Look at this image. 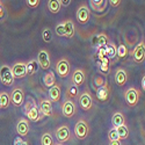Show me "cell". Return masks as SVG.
Wrapping results in <instances>:
<instances>
[{"label":"cell","mask_w":145,"mask_h":145,"mask_svg":"<svg viewBox=\"0 0 145 145\" xmlns=\"http://www.w3.org/2000/svg\"><path fill=\"white\" fill-rule=\"evenodd\" d=\"M0 81L3 82V85L9 87L14 84L15 81V77L13 74V71L12 67H9L8 65H1L0 66Z\"/></svg>","instance_id":"cell-1"},{"label":"cell","mask_w":145,"mask_h":145,"mask_svg":"<svg viewBox=\"0 0 145 145\" xmlns=\"http://www.w3.org/2000/svg\"><path fill=\"white\" fill-rule=\"evenodd\" d=\"M56 73L58 74L59 78H66L70 74V71H71V65L70 62L66 58H60L58 62L56 63V67H55Z\"/></svg>","instance_id":"cell-2"},{"label":"cell","mask_w":145,"mask_h":145,"mask_svg":"<svg viewBox=\"0 0 145 145\" xmlns=\"http://www.w3.org/2000/svg\"><path fill=\"white\" fill-rule=\"evenodd\" d=\"M139 96H140V93L138 89H136L135 87H130L129 89L125 91L124 93V99H125V102L127 105L130 107V108H134L138 105L139 102Z\"/></svg>","instance_id":"cell-3"},{"label":"cell","mask_w":145,"mask_h":145,"mask_svg":"<svg viewBox=\"0 0 145 145\" xmlns=\"http://www.w3.org/2000/svg\"><path fill=\"white\" fill-rule=\"evenodd\" d=\"M88 132H89V125L86 122L85 120H79L78 122L76 123L74 127V135L78 139L82 140L85 139L88 136Z\"/></svg>","instance_id":"cell-4"},{"label":"cell","mask_w":145,"mask_h":145,"mask_svg":"<svg viewBox=\"0 0 145 145\" xmlns=\"http://www.w3.org/2000/svg\"><path fill=\"white\" fill-rule=\"evenodd\" d=\"M37 62H39V65L42 70H44V71L49 70L50 65H51L49 51L45 50V49H41L39 51V55H37Z\"/></svg>","instance_id":"cell-5"},{"label":"cell","mask_w":145,"mask_h":145,"mask_svg":"<svg viewBox=\"0 0 145 145\" xmlns=\"http://www.w3.org/2000/svg\"><path fill=\"white\" fill-rule=\"evenodd\" d=\"M79 105L81 107L82 110H89L91 108L93 107V99H92V95L89 92L85 91L82 92L79 96Z\"/></svg>","instance_id":"cell-6"},{"label":"cell","mask_w":145,"mask_h":145,"mask_svg":"<svg viewBox=\"0 0 145 145\" xmlns=\"http://www.w3.org/2000/svg\"><path fill=\"white\" fill-rule=\"evenodd\" d=\"M131 56L137 64L143 63L144 59H145V43L144 42L138 43L136 45V48L134 49V51L131 52Z\"/></svg>","instance_id":"cell-7"},{"label":"cell","mask_w":145,"mask_h":145,"mask_svg":"<svg viewBox=\"0 0 145 145\" xmlns=\"http://www.w3.org/2000/svg\"><path fill=\"white\" fill-rule=\"evenodd\" d=\"M23 101H25V93H23L22 88L16 87L12 91L10 94V102L13 103L15 107H21Z\"/></svg>","instance_id":"cell-8"},{"label":"cell","mask_w":145,"mask_h":145,"mask_svg":"<svg viewBox=\"0 0 145 145\" xmlns=\"http://www.w3.org/2000/svg\"><path fill=\"white\" fill-rule=\"evenodd\" d=\"M71 137V131L67 125H60L56 130V139L58 143H65Z\"/></svg>","instance_id":"cell-9"},{"label":"cell","mask_w":145,"mask_h":145,"mask_svg":"<svg viewBox=\"0 0 145 145\" xmlns=\"http://www.w3.org/2000/svg\"><path fill=\"white\" fill-rule=\"evenodd\" d=\"M62 114L67 117V118H71L73 117L74 114H76V105L72 100H65L62 105Z\"/></svg>","instance_id":"cell-10"},{"label":"cell","mask_w":145,"mask_h":145,"mask_svg":"<svg viewBox=\"0 0 145 145\" xmlns=\"http://www.w3.org/2000/svg\"><path fill=\"white\" fill-rule=\"evenodd\" d=\"M89 18H91V12H89V8L85 5H82L78 8L77 10V20L78 22L82 23V25H86V23L89 21Z\"/></svg>","instance_id":"cell-11"},{"label":"cell","mask_w":145,"mask_h":145,"mask_svg":"<svg viewBox=\"0 0 145 145\" xmlns=\"http://www.w3.org/2000/svg\"><path fill=\"white\" fill-rule=\"evenodd\" d=\"M85 79H86V74L82 69H77L73 71V73H72V82H73L74 86L79 87V86L84 85Z\"/></svg>","instance_id":"cell-12"},{"label":"cell","mask_w":145,"mask_h":145,"mask_svg":"<svg viewBox=\"0 0 145 145\" xmlns=\"http://www.w3.org/2000/svg\"><path fill=\"white\" fill-rule=\"evenodd\" d=\"M40 110L42 113L43 116H46V117H50L52 116L54 112H52V103L49 99H42L40 101Z\"/></svg>","instance_id":"cell-13"},{"label":"cell","mask_w":145,"mask_h":145,"mask_svg":"<svg viewBox=\"0 0 145 145\" xmlns=\"http://www.w3.org/2000/svg\"><path fill=\"white\" fill-rule=\"evenodd\" d=\"M12 71H13V74L15 78H23L27 76V64L26 63H15L12 67Z\"/></svg>","instance_id":"cell-14"},{"label":"cell","mask_w":145,"mask_h":145,"mask_svg":"<svg viewBox=\"0 0 145 145\" xmlns=\"http://www.w3.org/2000/svg\"><path fill=\"white\" fill-rule=\"evenodd\" d=\"M109 95H110V88L107 82H105L102 86L96 88V98L100 101H107L109 99Z\"/></svg>","instance_id":"cell-15"},{"label":"cell","mask_w":145,"mask_h":145,"mask_svg":"<svg viewBox=\"0 0 145 145\" xmlns=\"http://www.w3.org/2000/svg\"><path fill=\"white\" fill-rule=\"evenodd\" d=\"M30 128H29V123L26 118H21L18 124H16V132L20 137H25L28 135Z\"/></svg>","instance_id":"cell-16"},{"label":"cell","mask_w":145,"mask_h":145,"mask_svg":"<svg viewBox=\"0 0 145 145\" xmlns=\"http://www.w3.org/2000/svg\"><path fill=\"white\" fill-rule=\"evenodd\" d=\"M114 80H115V82L120 87L124 86L125 84H127V80H128V74H127L125 70H123V69H118V70L116 71V73H115Z\"/></svg>","instance_id":"cell-17"},{"label":"cell","mask_w":145,"mask_h":145,"mask_svg":"<svg viewBox=\"0 0 145 145\" xmlns=\"http://www.w3.org/2000/svg\"><path fill=\"white\" fill-rule=\"evenodd\" d=\"M26 115L28 116V118L30 121H33V122H37V121H40L42 118V116H43L41 110H40V108H37V106H36V105H34L30 108V109L26 113Z\"/></svg>","instance_id":"cell-18"},{"label":"cell","mask_w":145,"mask_h":145,"mask_svg":"<svg viewBox=\"0 0 145 145\" xmlns=\"http://www.w3.org/2000/svg\"><path fill=\"white\" fill-rule=\"evenodd\" d=\"M60 95H62V92H60V86L57 85V84L49 88V100L51 102H58L60 100Z\"/></svg>","instance_id":"cell-19"},{"label":"cell","mask_w":145,"mask_h":145,"mask_svg":"<svg viewBox=\"0 0 145 145\" xmlns=\"http://www.w3.org/2000/svg\"><path fill=\"white\" fill-rule=\"evenodd\" d=\"M89 6L95 12H103L107 6V0H89Z\"/></svg>","instance_id":"cell-20"},{"label":"cell","mask_w":145,"mask_h":145,"mask_svg":"<svg viewBox=\"0 0 145 145\" xmlns=\"http://www.w3.org/2000/svg\"><path fill=\"white\" fill-rule=\"evenodd\" d=\"M64 30H65V37L72 39L74 36V23L72 20H65L64 21Z\"/></svg>","instance_id":"cell-21"},{"label":"cell","mask_w":145,"mask_h":145,"mask_svg":"<svg viewBox=\"0 0 145 145\" xmlns=\"http://www.w3.org/2000/svg\"><path fill=\"white\" fill-rule=\"evenodd\" d=\"M95 48H96V50L99 49V48H105L108 43H109V39H108V36L105 34V33H102V34H100V35H98L95 37Z\"/></svg>","instance_id":"cell-22"},{"label":"cell","mask_w":145,"mask_h":145,"mask_svg":"<svg viewBox=\"0 0 145 145\" xmlns=\"http://www.w3.org/2000/svg\"><path fill=\"white\" fill-rule=\"evenodd\" d=\"M39 62L37 59H31L27 63V76H34L39 71Z\"/></svg>","instance_id":"cell-23"},{"label":"cell","mask_w":145,"mask_h":145,"mask_svg":"<svg viewBox=\"0 0 145 145\" xmlns=\"http://www.w3.org/2000/svg\"><path fill=\"white\" fill-rule=\"evenodd\" d=\"M112 123H113L114 128H118L121 125L125 124V118H124L123 114L122 113H115L112 117Z\"/></svg>","instance_id":"cell-24"},{"label":"cell","mask_w":145,"mask_h":145,"mask_svg":"<svg viewBox=\"0 0 145 145\" xmlns=\"http://www.w3.org/2000/svg\"><path fill=\"white\" fill-rule=\"evenodd\" d=\"M43 82H44V85L48 88H50L54 85H56V79H55V73L54 72H51V71L46 72V73L44 74V77H43Z\"/></svg>","instance_id":"cell-25"},{"label":"cell","mask_w":145,"mask_h":145,"mask_svg":"<svg viewBox=\"0 0 145 145\" xmlns=\"http://www.w3.org/2000/svg\"><path fill=\"white\" fill-rule=\"evenodd\" d=\"M60 8H62V5L59 0H48V9L50 10V13L57 14L59 13Z\"/></svg>","instance_id":"cell-26"},{"label":"cell","mask_w":145,"mask_h":145,"mask_svg":"<svg viewBox=\"0 0 145 145\" xmlns=\"http://www.w3.org/2000/svg\"><path fill=\"white\" fill-rule=\"evenodd\" d=\"M106 55L109 59H114L117 56V46L112 42L106 45Z\"/></svg>","instance_id":"cell-27"},{"label":"cell","mask_w":145,"mask_h":145,"mask_svg":"<svg viewBox=\"0 0 145 145\" xmlns=\"http://www.w3.org/2000/svg\"><path fill=\"white\" fill-rule=\"evenodd\" d=\"M109 58L108 57H103L102 59H100L99 62V66H100V71L105 74L109 73V70H110V62H109Z\"/></svg>","instance_id":"cell-28"},{"label":"cell","mask_w":145,"mask_h":145,"mask_svg":"<svg viewBox=\"0 0 145 145\" xmlns=\"http://www.w3.org/2000/svg\"><path fill=\"white\" fill-rule=\"evenodd\" d=\"M41 145H55L54 138L50 132H44L41 137Z\"/></svg>","instance_id":"cell-29"},{"label":"cell","mask_w":145,"mask_h":145,"mask_svg":"<svg viewBox=\"0 0 145 145\" xmlns=\"http://www.w3.org/2000/svg\"><path fill=\"white\" fill-rule=\"evenodd\" d=\"M116 130H117V134L120 136V139H127L129 137V128L125 124L116 128Z\"/></svg>","instance_id":"cell-30"},{"label":"cell","mask_w":145,"mask_h":145,"mask_svg":"<svg viewBox=\"0 0 145 145\" xmlns=\"http://www.w3.org/2000/svg\"><path fill=\"white\" fill-rule=\"evenodd\" d=\"M129 54V50L128 48L124 45V44H120L117 46V57L121 58V59H124Z\"/></svg>","instance_id":"cell-31"},{"label":"cell","mask_w":145,"mask_h":145,"mask_svg":"<svg viewBox=\"0 0 145 145\" xmlns=\"http://www.w3.org/2000/svg\"><path fill=\"white\" fill-rule=\"evenodd\" d=\"M0 98H1V109H6V108L9 106L10 96L6 92H3V93H0Z\"/></svg>","instance_id":"cell-32"},{"label":"cell","mask_w":145,"mask_h":145,"mask_svg":"<svg viewBox=\"0 0 145 145\" xmlns=\"http://www.w3.org/2000/svg\"><path fill=\"white\" fill-rule=\"evenodd\" d=\"M42 39L45 43H50L52 41V31L50 28H44L42 31Z\"/></svg>","instance_id":"cell-33"},{"label":"cell","mask_w":145,"mask_h":145,"mask_svg":"<svg viewBox=\"0 0 145 145\" xmlns=\"http://www.w3.org/2000/svg\"><path fill=\"white\" fill-rule=\"evenodd\" d=\"M56 35L59 36V37H65V30H64V21L58 23L56 26Z\"/></svg>","instance_id":"cell-34"},{"label":"cell","mask_w":145,"mask_h":145,"mask_svg":"<svg viewBox=\"0 0 145 145\" xmlns=\"http://www.w3.org/2000/svg\"><path fill=\"white\" fill-rule=\"evenodd\" d=\"M66 95H67V98H70V99H74L76 96L78 95V87L74 86V85L73 86H70L69 89H67Z\"/></svg>","instance_id":"cell-35"},{"label":"cell","mask_w":145,"mask_h":145,"mask_svg":"<svg viewBox=\"0 0 145 145\" xmlns=\"http://www.w3.org/2000/svg\"><path fill=\"white\" fill-rule=\"evenodd\" d=\"M108 138H109V142H112V140H120V136L117 134L116 128H113V129L109 130V132H108Z\"/></svg>","instance_id":"cell-36"},{"label":"cell","mask_w":145,"mask_h":145,"mask_svg":"<svg viewBox=\"0 0 145 145\" xmlns=\"http://www.w3.org/2000/svg\"><path fill=\"white\" fill-rule=\"evenodd\" d=\"M26 3L28 5V7L36 8V7H39V5H40V0H26Z\"/></svg>","instance_id":"cell-37"},{"label":"cell","mask_w":145,"mask_h":145,"mask_svg":"<svg viewBox=\"0 0 145 145\" xmlns=\"http://www.w3.org/2000/svg\"><path fill=\"white\" fill-rule=\"evenodd\" d=\"M14 145H29V143L26 142V140H23V139L19 136V137H16V138L14 139Z\"/></svg>","instance_id":"cell-38"},{"label":"cell","mask_w":145,"mask_h":145,"mask_svg":"<svg viewBox=\"0 0 145 145\" xmlns=\"http://www.w3.org/2000/svg\"><path fill=\"white\" fill-rule=\"evenodd\" d=\"M103 84H105V80H103L101 77H96V78H95V80H94V85L96 86V88L100 87V86H102Z\"/></svg>","instance_id":"cell-39"},{"label":"cell","mask_w":145,"mask_h":145,"mask_svg":"<svg viewBox=\"0 0 145 145\" xmlns=\"http://www.w3.org/2000/svg\"><path fill=\"white\" fill-rule=\"evenodd\" d=\"M108 1H109V4H110L112 7L116 8V7H118L121 5V1H122V0H108Z\"/></svg>","instance_id":"cell-40"},{"label":"cell","mask_w":145,"mask_h":145,"mask_svg":"<svg viewBox=\"0 0 145 145\" xmlns=\"http://www.w3.org/2000/svg\"><path fill=\"white\" fill-rule=\"evenodd\" d=\"M5 15V9H4V6H3V3L0 1V19H3Z\"/></svg>","instance_id":"cell-41"},{"label":"cell","mask_w":145,"mask_h":145,"mask_svg":"<svg viewBox=\"0 0 145 145\" xmlns=\"http://www.w3.org/2000/svg\"><path fill=\"white\" fill-rule=\"evenodd\" d=\"M59 1H60V5L64 7H67L71 4V0H59Z\"/></svg>","instance_id":"cell-42"},{"label":"cell","mask_w":145,"mask_h":145,"mask_svg":"<svg viewBox=\"0 0 145 145\" xmlns=\"http://www.w3.org/2000/svg\"><path fill=\"white\" fill-rule=\"evenodd\" d=\"M109 145H122V144H121L120 140H112L109 142Z\"/></svg>","instance_id":"cell-43"},{"label":"cell","mask_w":145,"mask_h":145,"mask_svg":"<svg viewBox=\"0 0 145 145\" xmlns=\"http://www.w3.org/2000/svg\"><path fill=\"white\" fill-rule=\"evenodd\" d=\"M142 89L145 92V76H144L143 79H142Z\"/></svg>","instance_id":"cell-44"},{"label":"cell","mask_w":145,"mask_h":145,"mask_svg":"<svg viewBox=\"0 0 145 145\" xmlns=\"http://www.w3.org/2000/svg\"><path fill=\"white\" fill-rule=\"evenodd\" d=\"M55 145H64V144H63V143H56Z\"/></svg>","instance_id":"cell-45"},{"label":"cell","mask_w":145,"mask_h":145,"mask_svg":"<svg viewBox=\"0 0 145 145\" xmlns=\"http://www.w3.org/2000/svg\"><path fill=\"white\" fill-rule=\"evenodd\" d=\"M0 109H1V98H0Z\"/></svg>","instance_id":"cell-46"}]
</instances>
